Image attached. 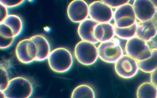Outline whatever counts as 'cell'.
<instances>
[{"instance_id": "cell-1", "label": "cell", "mask_w": 157, "mask_h": 98, "mask_svg": "<svg viewBox=\"0 0 157 98\" xmlns=\"http://www.w3.org/2000/svg\"><path fill=\"white\" fill-rule=\"evenodd\" d=\"M47 60L51 69L59 73H64L69 70L73 62L71 53L64 47L57 48L51 51Z\"/></svg>"}, {"instance_id": "cell-2", "label": "cell", "mask_w": 157, "mask_h": 98, "mask_svg": "<svg viewBox=\"0 0 157 98\" xmlns=\"http://www.w3.org/2000/svg\"><path fill=\"white\" fill-rule=\"evenodd\" d=\"M30 82L22 77H17L10 80L8 85L3 92L5 98H28L33 92Z\"/></svg>"}, {"instance_id": "cell-3", "label": "cell", "mask_w": 157, "mask_h": 98, "mask_svg": "<svg viewBox=\"0 0 157 98\" xmlns=\"http://www.w3.org/2000/svg\"><path fill=\"white\" fill-rule=\"evenodd\" d=\"M74 53L77 61L85 66L94 64L98 57L97 47L94 44L83 40L76 45Z\"/></svg>"}, {"instance_id": "cell-4", "label": "cell", "mask_w": 157, "mask_h": 98, "mask_svg": "<svg viewBox=\"0 0 157 98\" xmlns=\"http://www.w3.org/2000/svg\"><path fill=\"white\" fill-rule=\"evenodd\" d=\"M125 50L126 54L137 61L148 58L152 54L147 42L136 36L127 40Z\"/></svg>"}, {"instance_id": "cell-5", "label": "cell", "mask_w": 157, "mask_h": 98, "mask_svg": "<svg viewBox=\"0 0 157 98\" xmlns=\"http://www.w3.org/2000/svg\"><path fill=\"white\" fill-rule=\"evenodd\" d=\"M97 49L100 59L109 63H115L123 55L119 41L116 39L101 43Z\"/></svg>"}, {"instance_id": "cell-6", "label": "cell", "mask_w": 157, "mask_h": 98, "mask_svg": "<svg viewBox=\"0 0 157 98\" xmlns=\"http://www.w3.org/2000/svg\"><path fill=\"white\" fill-rule=\"evenodd\" d=\"M117 74L124 79H129L137 74L139 68L137 61L128 55L123 54L115 63Z\"/></svg>"}, {"instance_id": "cell-7", "label": "cell", "mask_w": 157, "mask_h": 98, "mask_svg": "<svg viewBox=\"0 0 157 98\" xmlns=\"http://www.w3.org/2000/svg\"><path fill=\"white\" fill-rule=\"evenodd\" d=\"M15 53L20 62L25 64H30L35 61L36 57V45L29 38L23 39L17 44Z\"/></svg>"}, {"instance_id": "cell-8", "label": "cell", "mask_w": 157, "mask_h": 98, "mask_svg": "<svg viewBox=\"0 0 157 98\" xmlns=\"http://www.w3.org/2000/svg\"><path fill=\"white\" fill-rule=\"evenodd\" d=\"M90 18L98 23H109L112 20V9L101 1H94L89 5Z\"/></svg>"}, {"instance_id": "cell-9", "label": "cell", "mask_w": 157, "mask_h": 98, "mask_svg": "<svg viewBox=\"0 0 157 98\" xmlns=\"http://www.w3.org/2000/svg\"><path fill=\"white\" fill-rule=\"evenodd\" d=\"M113 19L114 24L121 28L130 26L136 21L133 6L129 3L115 9Z\"/></svg>"}, {"instance_id": "cell-10", "label": "cell", "mask_w": 157, "mask_h": 98, "mask_svg": "<svg viewBox=\"0 0 157 98\" xmlns=\"http://www.w3.org/2000/svg\"><path fill=\"white\" fill-rule=\"evenodd\" d=\"M67 14L72 22L80 23L89 16V5L84 0L72 1L68 5Z\"/></svg>"}, {"instance_id": "cell-11", "label": "cell", "mask_w": 157, "mask_h": 98, "mask_svg": "<svg viewBox=\"0 0 157 98\" xmlns=\"http://www.w3.org/2000/svg\"><path fill=\"white\" fill-rule=\"evenodd\" d=\"M132 6L136 20L139 22L152 20L157 12L151 0H135Z\"/></svg>"}, {"instance_id": "cell-12", "label": "cell", "mask_w": 157, "mask_h": 98, "mask_svg": "<svg viewBox=\"0 0 157 98\" xmlns=\"http://www.w3.org/2000/svg\"><path fill=\"white\" fill-rule=\"evenodd\" d=\"M98 23L88 18L79 23L77 29L78 34L82 40L94 44L98 42L94 35V29Z\"/></svg>"}, {"instance_id": "cell-13", "label": "cell", "mask_w": 157, "mask_h": 98, "mask_svg": "<svg viewBox=\"0 0 157 98\" xmlns=\"http://www.w3.org/2000/svg\"><path fill=\"white\" fill-rule=\"evenodd\" d=\"M94 32L96 40L101 43L112 40L115 35L114 24L110 22L98 23Z\"/></svg>"}, {"instance_id": "cell-14", "label": "cell", "mask_w": 157, "mask_h": 98, "mask_svg": "<svg viewBox=\"0 0 157 98\" xmlns=\"http://www.w3.org/2000/svg\"><path fill=\"white\" fill-rule=\"evenodd\" d=\"M29 38L35 43L36 46L37 55L35 61H42L47 59L51 52L47 39L40 34L34 35Z\"/></svg>"}, {"instance_id": "cell-15", "label": "cell", "mask_w": 157, "mask_h": 98, "mask_svg": "<svg viewBox=\"0 0 157 98\" xmlns=\"http://www.w3.org/2000/svg\"><path fill=\"white\" fill-rule=\"evenodd\" d=\"M157 34V30L152 20L138 22L136 36L147 42Z\"/></svg>"}, {"instance_id": "cell-16", "label": "cell", "mask_w": 157, "mask_h": 98, "mask_svg": "<svg viewBox=\"0 0 157 98\" xmlns=\"http://www.w3.org/2000/svg\"><path fill=\"white\" fill-rule=\"evenodd\" d=\"M151 56L145 60L138 61L139 69L143 72L151 73L157 68V49H151Z\"/></svg>"}, {"instance_id": "cell-17", "label": "cell", "mask_w": 157, "mask_h": 98, "mask_svg": "<svg viewBox=\"0 0 157 98\" xmlns=\"http://www.w3.org/2000/svg\"><path fill=\"white\" fill-rule=\"evenodd\" d=\"M1 22L10 28L13 31L15 38L19 35L22 31L23 28L22 20L19 16L16 15L9 14L3 21Z\"/></svg>"}, {"instance_id": "cell-18", "label": "cell", "mask_w": 157, "mask_h": 98, "mask_svg": "<svg viewBox=\"0 0 157 98\" xmlns=\"http://www.w3.org/2000/svg\"><path fill=\"white\" fill-rule=\"evenodd\" d=\"M138 98H157V87L151 82H145L138 87L136 93Z\"/></svg>"}, {"instance_id": "cell-19", "label": "cell", "mask_w": 157, "mask_h": 98, "mask_svg": "<svg viewBox=\"0 0 157 98\" xmlns=\"http://www.w3.org/2000/svg\"><path fill=\"white\" fill-rule=\"evenodd\" d=\"M137 25V21L132 25L125 27H119L114 24L115 34L120 38L128 40L136 36Z\"/></svg>"}, {"instance_id": "cell-20", "label": "cell", "mask_w": 157, "mask_h": 98, "mask_svg": "<svg viewBox=\"0 0 157 98\" xmlns=\"http://www.w3.org/2000/svg\"><path fill=\"white\" fill-rule=\"evenodd\" d=\"M72 98L95 97V93L89 85L85 84L80 85L73 90L71 95Z\"/></svg>"}, {"instance_id": "cell-21", "label": "cell", "mask_w": 157, "mask_h": 98, "mask_svg": "<svg viewBox=\"0 0 157 98\" xmlns=\"http://www.w3.org/2000/svg\"><path fill=\"white\" fill-rule=\"evenodd\" d=\"M0 90L4 91L7 88L10 80L6 69L0 67Z\"/></svg>"}, {"instance_id": "cell-22", "label": "cell", "mask_w": 157, "mask_h": 98, "mask_svg": "<svg viewBox=\"0 0 157 98\" xmlns=\"http://www.w3.org/2000/svg\"><path fill=\"white\" fill-rule=\"evenodd\" d=\"M0 35L6 38L14 37L12 30L7 25L2 22L0 23Z\"/></svg>"}, {"instance_id": "cell-23", "label": "cell", "mask_w": 157, "mask_h": 98, "mask_svg": "<svg viewBox=\"0 0 157 98\" xmlns=\"http://www.w3.org/2000/svg\"><path fill=\"white\" fill-rule=\"evenodd\" d=\"M112 8L117 9L123 5L128 3L129 0H101Z\"/></svg>"}, {"instance_id": "cell-24", "label": "cell", "mask_w": 157, "mask_h": 98, "mask_svg": "<svg viewBox=\"0 0 157 98\" xmlns=\"http://www.w3.org/2000/svg\"><path fill=\"white\" fill-rule=\"evenodd\" d=\"M15 38H6L0 36V48L4 49L10 47L13 44Z\"/></svg>"}, {"instance_id": "cell-25", "label": "cell", "mask_w": 157, "mask_h": 98, "mask_svg": "<svg viewBox=\"0 0 157 98\" xmlns=\"http://www.w3.org/2000/svg\"><path fill=\"white\" fill-rule=\"evenodd\" d=\"M25 1L24 0H0V3L7 8H10L20 5Z\"/></svg>"}, {"instance_id": "cell-26", "label": "cell", "mask_w": 157, "mask_h": 98, "mask_svg": "<svg viewBox=\"0 0 157 98\" xmlns=\"http://www.w3.org/2000/svg\"><path fill=\"white\" fill-rule=\"evenodd\" d=\"M0 22L3 21L9 15L8 8L0 3Z\"/></svg>"}, {"instance_id": "cell-27", "label": "cell", "mask_w": 157, "mask_h": 98, "mask_svg": "<svg viewBox=\"0 0 157 98\" xmlns=\"http://www.w3.org/2000/svg\"><path fill=\"white\" fill-rule=\"evenodd\" d=\"M151 82L157 87V68L151 73Z\"/></svg>"}, {"instance_id": "cell-28", "label": "cell", "mask_w": 157, "mask_h": 98, "mask_svg": "<svg viewBox=\"0 0 157 98\" xmlns=\"http://www.w3.org/2000/svg\"><path fill=\"white\" fill-rule=\"evenodd\" d=\"M151 20L157 30V11Z\"/></svg>"}, {"instance_id": "cell-29", "label": "cell", "mask_w": 157, "mask_h": 98, "mask_svg": "<svg viewBox=\"0 0 157 98\" xmlns=\"http://www.w3.org/2000/svg\"><path fill=\"white\" fill-rule=\"evenodd\" d=\"M157 11V0H151Z\"/></svg>"}]
</instances>
